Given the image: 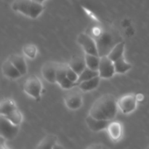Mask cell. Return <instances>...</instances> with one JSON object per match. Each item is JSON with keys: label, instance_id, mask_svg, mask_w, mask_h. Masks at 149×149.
Wrapping results in <instances>:
<instances>
[{"label": "cell", "instance_id": "cell-1", "mask_svg": "<svg viewBox=\"0 0 149 149\" xmlns=\"http://www.w3.org/2000/svg\"><path fill=\"white\" fill-rule=\"evenodd\" d=\"M118 109L116 97L111 94H106L94 102L89 114L96 119L111 121L116 116Z\"/></svg>", "mask_w": 149, "mask_h": 149}, {"label": "cell", "instance_id": "cell-2", "mask_svg": "<svg viewBox=\"0 0 149 149\" xmlns=\"http://www.w3.org/2000/svg\"><path fill=\"white\" fill-rule=\"evenodd\" d=\"M11 8L16 13L32 19L37 18L44 11L43 4L34 0H14Z\"/></svg>", "mask_w": 149, "mask_h": 149}, {"label": "cell", "instance_id": "cell-3", "mask_svg": "<svg viewBox=\"0 0 149 149\" xmlns=\"http://www.w3.org/2000/svg\"><path fill=\"white\" fill-rule=\"evenodd\" d=\"M98 49L100 57L107 56L111 49L119 43L122 42L119 35L116 31H103L98 36L95 40Z\"/></svg>", "mask_w": 149, "mask_h": 149}, {"label": "cell", "instance_id": "cell-4", "mask_svg": "<svg viewBox=\"0 0 149 149\" xmlns=\"http://www.w3.org/2000/svg\"><path fill=\"white\" fill-rule=\"evenodd\" d=\"M23 90L28 95L34 99L40 98L42 91V84L39 77L31 75L26 79L23 84Z\"/></svg>", "mask_w": 149, "mask_h": 149}, {"label": "cell", "instance_id": "cell-5", "mask_svg": "<svg viewBox=\"0 0 149 149\" xmlns=\"http://www.w3.org/2000/svg\"><path fill=\"white\" fill-rule=\"evenodd\" d=\"M0 132H1V137L4 138L7 141L13 140L16 137L19 132V126L16 125L10 122L8 119L4 116H0Z\"/></svg>", "mask_w": 149, "mask_h": 149}, {"label": "cell", "instance_id": "cell-6", "mask_svg": "<svg viewBox=\"0 0 149 149\" xmlns=\"http://www.w3.org/2000/svg\"><path fill=\"white\" fill-rule=\"evenodd\" d=\"M77 42L83 48L85 54L98 55L97 44L95 40L91 37L90 35L85 33H81L77 37Z\"/></svg>", "mask_w": 149, "mask_h": 149}, {"label": "cell", "instance_id": "cell-7", "mask_svg": "<svg viewBox=\"0 0 149 149\" xmlns=\"http://www.w3.org/2000/svg\"><path fill=\"white\" fill-rule=\"evenodd\" d=\"M118 108L125 114L132 113L136 109L138 100L134 94H127L122 96L117 101Z\"/></svg>", "mask_w": 149, "mask_h": 149}, {"label": "cell", "instance_id": "cell-8", "mask_svg": "<svg viewBox=\"0 0 149 149\" xmlns=\"http://www.w3.org/2000/svg\"><path fill=\"white\" fill-rule=\"evenodd\" d=\"M98 71L99 77L100 78H111L116 74L113 61H112L108 56L100 57V62Z\"/></svg>", "mask_w": 149, "mask_h": 149}, {"label": "cell", "instance_id": "cell-9", "mask_svg": "<svg viewBox=\"0 0 149 149\" xmlns=\"http://www.w3.org/2000/svg\"><path fill=\"white\" fill-rule=\"evenodd\" d=\"M58 63L53 62L45 63L42 68V74L44 79L48 82L57 83L56 81V71Z\"/></svg>", "mask_w": 149, "mask_h": 149}, {"label": "cell", "instance_id": "cell-10", "mask_svg": "<svg viewBox=\"0 0 149 149\" xmlns=\"http://www.w3.org/2000/svg\"><path fill=\"white\" fill-rule=\"evenodd\" d=\"M85 121L88 127L93 132H99L103 130H107L109 123L111 122V121L96 119L90 114L86 117Z\"/></svg>", "mask_w": 149, "mask_h": 149}, {"label": "cell", "instance_id": "cell-11", "mask_svg": "<svg viewBox=\"0 0 149 149\" xmlns=\"http://www.w3.org/2000/svg\"><path fill=\"white\" fill-rule=\"evenodd\" d=\"M65 106L71 110H77L82 106V97L78 93H71L65 97Z\"/></svg>", "mask_w": 149, "mask_h": 149}, {"label": "cell", "instance_id": "cell-12", "mask_svg": "<svg viewBox=\"0 0 149 149\" xmlns=\"http://www.w3.org/2000/svg\"><path fill=\"white\" fill-rule=\"evenodd\" d=\"M8 59L11 61V63L15 65V67L20 71L22 76L26 75L27 74V64L25 61V58L22 55H17V54H13V55L9 56Z\"/></svg>", "mask_w": 149, "mask_h": 149}, {"label": "cell", "instance_id": "cell-13", "mask_svg": "<svg viewBox=\"0 0 149 149\" xmlns=\"http://www.w3.org/2000/svg\"><path fill=\"white\" fill-rule=\"evenodd\" d=\"M1 69H2L3 74L10 79H17L22 76L20 71L15 67V65L12 63L8 58L3 63Z\"/></svg>", "mask_w": 149, "mask_h": 149}, {"label": "cell", "instance_id": "cell-14", "mask_svg": "<svg viewBox=\"0 0 149 149\" xmlns=\"http://www.w3.org/2000/svg\"><path fill=\"white\" fill-rule=\"evenodd\" d=\"M68 66L79 75L87 67L84 57V58H81V56L74 57L68 63Z\"/></svg>", "mask_w": 149, "mask_h": 149}, {"label": "cell", "instance_id": "cell-15", "mask_svg": "<svg viewBox=\"0 0 149 149\" xmlns=\"http://www.w3.org/2000/svg\"><path fill=\"white\" fill-rule=\"evenodd\" d=\"M108 132L113 141H118L120 139L122 135V125L118 122H111L107 128Z\"/></svg>", "mask_w": 149, "mask_h": 149}, {"label": "cell", "instance_id": "cell-16", "mask_svg": "<svg viewBox=\"0 0 149 149\" xmlns=\"http://www.w3.org/2000/svg\"><path fill=\"white\" fill-rule=\"evenodd\" d=\"M100 79L101 78L98 76V77H96L90 80L83 81V82L79 84L77 86H78L79 88L83 92L92 91V90H95V89L96 87H97V86L99 85Z\"/></svg>", "mask_w": 149, "mask_h": 149}, {"label": "cell", "instance_id": "cell-17", "mask_svg": "<svg viewBox=\"0 0 149 149\" xmlns=\"http://www.w3.org/2000/svg\"><path fill=\"white\" fill-rule=\"evenodd\" d=\"M125 44L124 42H120L118 43L113 49H111L109 55H107L112 61H116L119 58L124 56V52H125Z\"/></svg>", "mask_w": 149, "mask_h": 149}, {"label": "cell", "instance_id": "cell-18", "mask_svg": "<svg viewBox=\"0 0 149 149\" xmlns=\"http://www.w3.org/2000/svg\"><path fill=\"white\" fill-rule=\"evenodd\" d=\"M113 63H114L116 74H125L127 71H128L131 68H132V65H131L130 63L127 62L125 58H124V56L119 58L118 60H116V61H114Z\"/></svg>", "mask_w": 149, "mask_h": 149}, {"label": "cell", "instance_id": "cell-19", "mask_svg": "<svg viewBox=\"0 0 149 149\" xmlns=\"http://www.w3.org/2000/svg\"><path fill=\"white\" fill-rule=\"evenodd\" d=\"M57 137L55 135H48L43 138L36 149H52L57 143Z\"/></svg>", "mask_w": 149, "mask_h": 149}, {"label": "cell", "instance_id": "cell-20", "mask_svg": "<svg viewBox=\"0 0 149 149\" xmlns=\"http://www.w3.org/2000/svg\"><path fill=\"white\" fill-rule=\"evenodd\" d=\"M16 108L17 106L14 100L12 99H4L1 102L0 105V114L1 116H6Z\"/></svg>", "mask_w": 149, "mask_h": 149}, {"label": "cell", "instance_id": "cell-21", "mask_svg": "<svg viewBox=\"0 0 149 149\" xmlns=\"http://www.w3.org/2000/svg\"><path fill=\"white\" fill-rule=\"evenodd\" d=\"M84 59H85L87 67L93 70H95V71H98L100 62V56L91 55V54H85Z\"/></svg>", "mask_w": 149, "mask_h": 149}, {"label": "cell", "instance_id": "cell-22", "mask_svg": "<svg viewBox=\"0 0 149 149\" xmlns=\"http://www.w3.org/2000/svg\"><path fill=\"white\" fill-rule=\"evenodd\" d=\"M98 71H95V70L91 69V68H88V67H86L85 69L79 74V79L78 81H77V84L78 85L79 84L83 82V81L90 80L91 79L95 78V77H98Z\"/></svg>", "mask_w": 149, "mask_h": 149}, {"label": "cell", "instance_id": "cell-23", "mask_svg": "<svg viewBox=\"0 0 149 149\" xmlns=\"http://www.w3.org/2000/svg\"><path fill=\"white\" fill-rule=\"evenodd\" d=\"M4 117L8 119L10 122H13V124L16 125H20L22 123L23 119V115H22L21 112H20V111L17 108L14 109L13 111H11L7 115L4 116Z\"/></svg>", "mask_w": 149, "mask_h": 149}, {"label": "cell", "instance_id": "cell-24", "mask_svg": "<svg viewBox=\"0 0 149 149\" xmlns=\"http://www.w3.org/2000/svg\"><path fill=\"white\" fill-rule=\"evenodd\" d=\"M68 65L65 64H58L56 71V81L58 84L63 81L65 78H66L67 68Z\"/></svg>", "mask_w": 149, "mask_h": 149}, {"label": "cell", "instance_id": "cell-25", "mask_svg": "<svg viewBox=\"0 0 149 149\" xmlns=\"http://www.w3.org/2000/svg\"><path fill=\"white\" fill-rule=\"evenodd\" d=\"M23 49L24 54L28 58H31V59H33L34 58H36V53H37V49H36L35 45H31V44L26 45L23 47Z\"/></svg>", "mask_w": 149, "mask_h": 149}, {"label": "cell", "instance_id": "cell-26", "mask_svg": "<svg viewBox=\"0 0 149 149\" xmlns=\"http://www.w3.org/2000/svg\"><path fill=\"white\" fill-rule=\"evenodd\" d=\"M66 77L67 78H68L69 80H71V81H73V82L74 83H77L79 79V75L76 71H74L72 68H71L69 66H68V68H67Z\"/></svg>", "mask_w": 149, "mask_h": 149}, {"label": "cell", "instance_id": "cell-27", "mask_svg": "<svg viewBox=\"0 0 149 149\" xmlns=\"http://www.w3.org/2000/svg\"><path fill=\"white\" fill-rule=\"evenodd\" d=\"M59 85L62 87L63 89H65V90H70V89L73 88L74 87L77 85V83H74L73 81H71V80L68 79V78H65L61 83L59 84Z\"/></svg>", "mask_w": 149, "mask_h": 149}, {"label": "cell", "instance_id": "cell-28", "mask_svg": "<svg viewBox=\"0 0 149 149\" xmlns=\"http://www.w3.org/2000/svg\"><path fill=\"white\" fill-rule=\"evenodd\" d=\"M86 149H102V146L98 143L91 144V145L89 146Z\"/></svg>", "mask_w": 149, "mask_h": 149}, {"label": "cell", "instance_id": "cell-29", "mask_svg": "<svg viewBox=\"0 0 149 149\" xmlns=\"http://www.w3.org/2000/svg\"><path fill=\"white\" fill-rule=\"evenodd\" d=\"M52 149H65V148H64V147L62 145H61V144L56 143L55 146H54L53 148Z\"/></svg>", "mask_w": 149, "mask_h": 149}, {"label": "cell", "instance_id": "cell-30", "mask_svg": "<svg viewBox=\"0 0 149 149\" xmlns=\"http://www.w3.org/2000/svg\"><path fill=\"white\" fill-rule=\"evenodd\" d=\"M34 1L41 3V4H43V2H45V1H47V0H34Z\"/></svg>", "mask_w": 149, "mask_h": 149}, {"label": "cell", "instance_id": "cell-31", "mask_svg": "<svg viewBox=\"0 0 149 149\" xmlns=\"http://www.w3.org/2000/svg\"><path fill=\"white\" fill-rule=\"evenodd\" d=\"M1 149H7L6 147H4V146H1Z\"/></svg>", "mask_w": 149, "mask_h": 149}, {"label": "cell", "instance_id": "cell-32", "mask_svg": "<svg viewBox=\"0 0 149 149\" xmlns=\"http://www.w3.org/2000/svg\"><path fill=\"white\" fill-rule=\"evenodd\" d=\"M146 149H149V146H148V147H147V148H146Z\"/></svg>", "mask_w": 149, "mask_h": 149}]
</instances>
